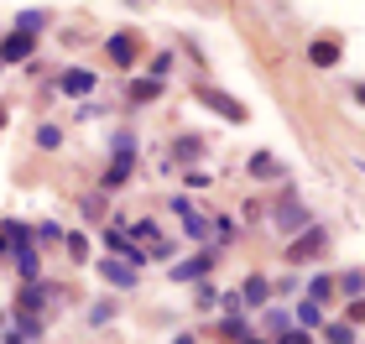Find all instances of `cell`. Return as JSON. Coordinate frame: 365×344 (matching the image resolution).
<instances>
[{"mask_svg":"<svg viewBox=\"0 0 365 344\" xmlns=\"http://www.w3.org/2000/svg\"><path fill=\"white\" fill-rule=\"evenodd\" d=\"M297 318H303L308 329H313V323H324V303H313V298H308L303 308H297Z\"/></svg>","mask_w":365,"mask_h":344,"instance_id":"obj_15","label":"cell"},{"mask_svg":"<svg viewBox=\"0 0 365 344\" xmlns=\"http://www.w3.org/2000/svg\"><path fill=\"white\" fill-rule=\"evenodd\" d=\"M99 276H105L110 287H130L136 282V266H125V261H99Z\"/></svg>","mask_w":365,"mask_h":344,"instance_id":"obj_8","label":"cell"},{"mask_svg":"<svg viewBox=\"0 0 365 344\" xmlns=\"http://www.w3.org/2000/svg\"><path fill=\"white\" fill-rule=\"evenodd\" d=\"M329 292H334V287H329V276H319V282H313V287H308V298H313V303H324V298H329Z\"/></svg>","mask_w":365,"mask_h":344,"instance_id":"obj_20","label":"cell"},{"mask_svg":"<svg viewBox=\"0 0 365 344\" xmlns=\"http://www.w3.org/2000/svg\"><path fill=\"white\" fill-rule=\"evenodd\" d=\"M63 89H68V94H89V89H94V73H89V68L63 73Z\"/></svg>","mask_w":365,"mask_h":344,"instance_id":"obj_12","label":"cell"},{"mask_svg":"<svg viewBox=\"0 0 365 344\" xmlns=\"http://www.w3.org/2000/svg\"><path fill=\"white\" fill-rule=\"evenodd\" d=\"M245 303H267V282H261V276H251V282H245V292H240Z\"/></svg>","mask_w":365,"mask_h":344,"instance_id":"obj_16","label":"cell"},{"mask_svg":"<svg viewBox=\"0 0 365 344\" xmlns=\"http://www.w3.org/2000/svg\"><path fill=\"white\" fill-rule=\"evenodd\" d=\"M313 251H324V229H303V235L292 240V251H287V261H308Z\"/></svg>","mask_w":365,"mask_h":344,"instance_id":"obj_7","label":"cell"},{"mask_svg":"<svg viewBox=\"0 0 365 344\" xmlns=\"http://www.w3.org/2000/svg\"><path fill=\"white\" fill-rule=\"evenodd\" d=\"M277 344H308V334H282Z\"/></svg>","mask_w":365,"mask_h":344,"instance_id":"obj_22","label":"cell"},{"mask_svg":"<svg viewBox=\"0 0 365 344\" xmlns=\"http://www.w3.org/2000/svg\"><path fill=\"white\" fill-rule=\"evenodd\" d=\"M110 58L120 63V68H130V63H136V37H130V31H115L110 37Z\"/></svg>","mask_w":365,"mask_h":344,"instance_id":"obj_9","label":"cell"},{"mask_svg":"<svg viewBox=\"0 0 365 344\" xmlns=\"http://www.w3.org/2000/svg\"><path fill=\"white\" fill-rule=\"evenodd\" d=\"M0 120H6V115H0Z\"/></svg>","mask_w":365,"mask_h":344,"instance_id":"obj_26","label":"cell"},{"mask_svg":"<svg viewBox=\"0 0 365 344\" xmlns=\"http://www.w3.org/2000/svg\"><path fill=\"white\" fill-rule=\"evenodd\" d=\"M355 334H350V323H329V344H350Z\"/></svg>","mask_w":365,"mask_h":344,"instance_id":"obj_19","label":"cell"},{"mask_svg":"<svg viewBox=\"0 0 365 344\" xmlns=\"http://www.w3.org/2000/svg\"><path fill=\"white\" fill-rule=\"evenodd\" d=\"M26 58H31V31H11L0 47V63H26Z\"/></svg>","mask_w":365,"mask_h":344,"instance_id":"obj_6","label":"cell"},{"mask_svg":"<svg viewBox=\"0 0 365 344\" xmlns=\"http://www.w3.org/2000/svg\"><path fill=\"white\" fill-rule=\"evenodd\" d=\"M157 78H136V84H130V100H136V105H146V100H157Z\"/></svg>","mask_w":365,"mask_h":344,"instance_id":"obj_14","label":"cell"},{"mask_svg":"<svg viewBox=\"0 0 365 344\" xmlns=\"http://www.w3.org/2000/svg\"><path fill=\"white\" fill-rule=\"evenodd\" d=\"M173 209L182 214V229H188V240H209V235H214V214H198L188 199H173Z\"/></svg>","mask_w":365,"mask_h":344,"instance_id":"obj_3","label":"cell"},{"mask_svg":"<svg viewBox=\"0 0 365 344\" xmlns=\"http://www.w3.org/2000/svg\"><path fill=\"white\" fill-rule=\"evenodd\" d=\"M308 58H313V68H334L339 63V42H329V37H319L308 47Z\"/></svg>","mask_w":365,"mask_h":344,"instance_id":"obj_10","label":"cell"},{"mask_svg":"<svg viewBox=\"0 0 365 344\" xmlns=\"http://www.w3.org/2000/svg\"><path fill=\"white\" fill-rule=\"evenodd\" d=\"M105 245H110V251L125 261V266H136V261H141V251H136V245H130V240L120 235V229H105Z\"/></svg>","mask_w":365,"mask_h":344,"instance_id":"obj_11","label":"cell"},{"mask_svg":"<svg viewBox=\"0 0 365 344\" xmlns=\"http://www.w3.org/2000/svg\"><path fill=\"white\" fill-rule=\"evenodd\" d=\"M130 177V136L115 141V162H110V172H105V188H120Z\"/></svg>","mask_w":365,"mask_h":344,"instance_id":"obj_4","label":"cell"},{"mask_svg":"<svg viewBox=\"0 0 365 344\" xmlns=\"http://www.w3.org/2000/svg\"><path fill=\"white\" fill-rule=\"evenodd\" d=\"M198 100H204V105H209L214 115H225V120H235V125L245 120V110H240L235 100H230V94H220V89H204V94H198Z\"/></svg>","mask_w":365,"mask_h":344,"instance_id":"obj_5","label":"cell"},{"mask_svg":"<svg viewBox=\"0 0 365 344\" xmlns=\"http://www.w3.org/2000/svg\"><path fill=\"white\" fill-rule=\"evenodd\" d=\"M245 344H267V339H245Z\"/></svg>","mask_w":365,"mask_h":344,"instance_id":"obj_24","label":"cell"},{"mask_svg":"<svg viewBox=\"0 0 365 344\" xmlns=\"http://www.w3.org/2000/svg\"><path fill=\"white\" fill-rule=\"evenodd\" d=\"M6 240L16 245V271H21V282H37L42 261H37V251H31V235H26L21 224H6Z\"/></svg>","mask_w":365,"mask_h":344,"instance_id":"obj_1","label":"cell"},{"mask_svg":"<svg viewBox=\"0 0 365 344\" xmlns=\"http://www.w3.org/2000/svg\"><path fill=\"white\" fill-rule=\"evenodd\" d=\"M84 251H89L84 235H68V256H73V261H84Z\"/></svg>","mask_w":365,"mask_h":344,"instance_id":"obj_21","label":"cell"},{"mask_svg":"<svg viewBox=\"0 0 365 344\" xmlns=\"http://www.w3.org/2000/svg\"><path fill=\"white\" fill-rule=\"evenodd\" d=\"M173 344H193V339H188V334H182V339H173Z\"/></svg>","mask_w":365,"mask_h":344,"instance_id":"obj_23","label":"cell"},{"mask_svg":"<svg viewBox=\"0 0 365 344\" xmlns=\"http://www.w3.org/2000/svg\"><path fill=\"white\" fill-rule=\"evenodd\" d=\"M272 224H277V235H303V229H308V209L287 193V199L272 209Z\"/></svg>","mask_w":365,"mask_h":344,"instance_id":"obj_2","label":"cell"},{"mask_svg":"<svg viewBox=\"0 0 365 344\" xmlns=\"http://www.w3.org/2000/svg\"><path fill=\"white\" fill-rule=\"evenodd\" d=\"M16 31H42V11H21V21H16Z\"/></svg>","mask_w":365,"mask_h":344,"instance_id":"obj_18","label":"cell"},{"mask_svg":"<svg viewBox=\"0 0 365 344\" xmlns=\"http://www.w3.org/2000/svg\"><path fill=\"white\" fill-rule=\"evenodd\" d=\"M58 141H63V130H58V125H42V130H37V146H47V152H53Z\"/></svg>","mask_w":365,"mask_h":344,"instance_id":"obj_17","label":"cell"},{"mask_svg":"<svg viewBox=\"0 0 365 344\" xmlns=\"http://www.w3.org/2000/svg\"><path fill=\"white\" fill-rule=\"evenodd\" d=\"M0 251H6V240H0Z\"/></svg>","mask_w":365,"mask_h":344,"instance_id":"obj_25","label":"cell"},{"mask_svg":"<svg viewBox=\"0 0 365 344\" xmlns=\"http://www.w3.org/2000/svg\"><path fill=\"white\" fill-rule=\"evenodd\" d=\"M209 266H214V256H193V261H188V266H178L173 276H178V282H193V276H204Z\"/></svg>","mask_w":365,"mask_h":344,"instance_id":"obj_13","label":"cell"}]
</instances>
